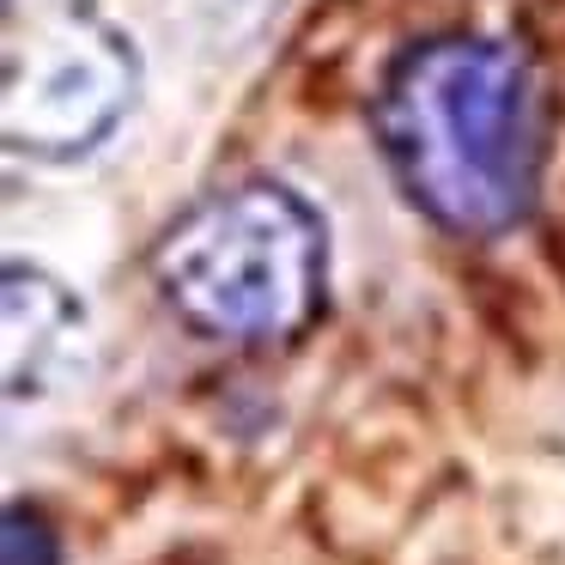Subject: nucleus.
I'll return each mask as SVG.
<instances>
[{"mask_svg": "<svg viewBox=\"0 0 565 565\" xmlns=\"http://www.w3.org/2000/svg\"><path fill=\"white\" fill-rule=\"evenodd\" d=\"M371 135L402 201L438 232L499 237L541 195L547 98L511 43L475 31L407 43L377 79Z\"/></svg>", "mask_w": 565, "mask_h": 565, "instance_id": "f257e3e1", "label": "nucleus"}, {"mask_svg": "<svg viewBox=\"0 0 565 565\" xmlns=\"http://www.w3.org/2000/svg\"><path fill=\"white\" fill-rule=\"evenodd\" d=\"M152 286L201 341H292L329 305V225L274 177L213 189L164 225L152 249Z\"/></svg>", "mask_w": 565, "mask_h": 565, "instance_id": "f03ea898", "label": "nucleus"}, {"mask_svg": "<svg viewBox=\"0 0 565 565\" xmlns=\"http://www.w3.org/2000/svg\"><path fill=\"white\" fill-rule=\"evenodd\" d=\"M140 86L135 43L86 0L38 13L7 43V147L38 159L92 152Z\"/></svg>", "mask_w": 565, "mask_h": 565, "instance_id": "7ed1b4c3", "label": "nucleus"}, {"mask_svg": "<svg viewBox=\"0 0 565 565\" xmlns=\"http://www.w3.org/2000/svg\"><path fill=\"white\" fill-rule=\"evenodd\" d=\"M7 395L43 402L86 371V305L43 268H7Z\"/></svg>", "mask_w": 565, "mask_h": 565, "instance_id": "20e7f679", "label": "nucleus"}, {"mask_svg": "<svg viewBox=\"0 0 565 565\" xmlns=\"http://www.w3.org/2000/svg\"><path fill=\"white\" fill-rule=\"evenodd\" d=\"M0 559L7 565H62V541H55V523L38 511V504H7V529H0Z\"/></svg>", "mask_w": 565, "mask_h": 565, "instance_id": "39448f33", "label": "nucleus"}]
</instances>
